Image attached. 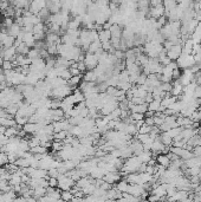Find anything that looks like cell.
I'll return each instance as SVG.
<instances>
[{
  "instance_id": "obj_40",
  "label": "cell",
  "mask_w": 201,
  "mask_h": 202,
  "mask_svg": "<svg viewBox=\"0 0 201 202\" xmlns=\"http://www.w3.org/2000/svg\"><path fill=\"white\" fill-rule=\"evenodd\" d=\"M13 63L12 62H7V60H4V64H3V68L1 69L4 70V71H11V70H13Z\"/></svg>"
},
{
  "instance_id": "obj_48",
  "label": "cell",
  "mask_w": 201,
  "mask_h": 202,
  "mask_svg": "<svg viewBox=\"0 0 201 202\" xmlns=\"http://www.w3.org/2000/svg\"><path fill=\"white\" fill-rule=\"evenodd\" d=\"M161 199H160L157 195H154V194H149V196H148V199H147V201L148 202H157V201H160Z\"/></svg>"
},
{
  "instance_id": "obj_30",
  "label": "cell",
  "mask_w": 201,
  "mask_h": 202,
  "mask_svg": "<svg viewBox=\"0 0 201 202\" xmlns=\"http://www.w3.org/2000/svg\"><path fill=\"white\" fill-rule=\"evenodd\" d=\"M45 28H46L45 24H43V23H39V24H37V25H34V26H33V31H32V33H33V34H38V33H44V32H45Z\"/></svg>"
},
{
  "instance_id": "obj_46",
  "label": "cell",
  "mask_w": 201,
  "mask_h": 202,
  "mask_svg": "<svg viewBox=\"0 0 201 202\" xmlns=\"http://www.w3.org/2000/svg\"><path fill=\"white\" fill-rule=\"evenodd\" d=\"M69 71H70V74H71V77H75V76H80V70L77 69V68H69Z\"/></svg>"
},
{
  "instance_id": "obj_28",
  "label": "cell",
  "mask_w": 201,
  "mask_h": 202,
  "mask_svg": "<svg viewBox=\"0 0 201 202\" xmlns=\"http://www.w3.org/2000/svg\"><path fill=\"white\" fill-rule=\"evenodd\" d=\"M18 133H19V130H18L16 127L6 128L5 136H7L8 138H12V137H14V136H18Z\"/></svg>"
},
{
  "instance_id": "obj_11",
  "label": "cell",
  "mask_w": 201,
  "mask_h": 202,
  "mask_svg": "<svg viewBox=\"0 0 201 202\" xmlns=\"http://www.w3.org/2000/svg\"><path fill=\"white\" fill-rule=\"evenodd\" d=\"M83 80L88 82V83H96L97 82V76H96L95 71H86V72H84Z\"/></svg>"
},
{
  "instance_id": "obj_26",
  "label": "cell",
  "mask_w": 201,
  "mask_h": 202,
  "mask_svg": "<svg viewBox=\"0 0 201 202\" xmlns=\"http://www.w3.org/2000/svg\"><path fill=\"white\" fill-rule=\"evenodd\" d=\"M182 130H183V128L178 127V128H174V129H170L169 131H167V134H168L170 137L174 139V138H176L181 133H182Z\"/></svg>"
},
{
  "instance_id": "obj_33",
  "label": "cell",
  "mask_w": 201,
  "mask_h": 202,
  "mask_svg": "<svg viewBox=\"0 0 201 202\" xmlns=\"http://www.w3.org/2000/svg\"><path fill=\"white\" fill-rule=\"evenodd\" d=\"M152 130H153V127H149L147 124H143L142 127L138 129V134L140 135H149V134L152 133Z\"/></svg>"
},
{
  "instance_id": "obj_23",
  "label": "cell",
  "mask_w": 201,
  "mask_h": 202,
  "mask_svg": "<svg viewBox=\"0 0 201 202\" xmlns=\"http://www.w3.org/2000/svg\"><path fill=\"white\" fill-rule=\"evenodd\" d=\"M30 51V48L26 46L25 43H21L20 45L17 48V54H21V56H27V53Z\"/></svg>"
},
{
  "instance_id": "obj_59",
  "label": "cell",
  "mask_w": 201,
  "mask_h": 202,
  "mask_svg": "<svg viewBox=\"0 0 201 202\" xmlns=\"http://www.w3.org/2000/svg\"><path fill=\"white\" fill-rule=\"evenodd\" d=\"M200 127H201V122H200Z\"/></svg>"
},
{
  "instance_id": "obj_29",
  "label": "cell",
  "mask_w": 201,
  "mask_h": 202,
  "mask_svg": "<svg viewBox=\"0 0 201 202\" xmlns=\"http://www.w3.org/2000/svg\"><path fill=\"white\" fill-rule=\"evenodd\" d=\"M46 51L50 56H56L58 54V51H57V45L56 44H48L46 43Z\"/></svg>"
},
{
  "instance_id": "obj_53",
  "label": "cell",
  "mask_w": 201,
  "mask_h": 202,
  "mask_svg": "<svg viewBox=\"0 0 201 202\" xmlns=\"http://www.w3.org/2000/svg\"><path fill=\"white\" fill-rule=\"evenodd\" d=\"M5 133H6V128L3 127V125H0V136H1V135H5Z\"/></svg>"
},
{
  "instance_id": "obj_3",
  "label": "cell",
  "mask_w": 201,
  "mask_h": 202,
  "mask_svg": "<svg viewBox=\"0 0 201 202\" xmlns=\"http://www.w3.org/2000/svg\"><path fill=\"white\" fill-rule=\"evenodd\" d=\"M46 7V1L45 0H34V1H31L30 3V7H28V11L31 12L32 14L34 16H38V13Z\"/></svg>"
},
{
  "instance_id": "obj_5",
  "label": "cell",
  "mask_w": 201,
  "mask_h": 202,
  "mask_svg": "<svg viewBox=\"0 0 201 202\" xmlns=\"http://www.w3.org/2000/svg\"><path fill=\"white\" fill-rule=\"evenodd\" d=\"M181 54H182V46L181 45H174L170 50L167 51V57L172 62H176L181 57Z\"/></svg>"
},
{
  "instance_id": "obj_15",
  "label": "cell",
  "mask_w": 201,
  "mask_h": 202,
  "mask_svg": "<svg viewBox=\"0 0 201 202\" xmlns=\"http://www.w3.org/2000/svg\"><path fill=\"white\" fill-rule=\"evenodd\" d=\"M100 50H102V43L100 40H96V42L91 43L90 46H89V50H88V52L89 53H92V54H95V53L100 52Z\"/></svg>"
},
{
  "instance_id": "obj_50",
  "label": "cell",
  "mask_w": 201,
  "mask_h": 202,
  "mask_svg": "<svg viewBox=\"0 0 201 202\" xmlns=\"http://www.w3.org/2000/svg\"><path fill=\"white\" fill-rule=\"evenodd\" d=\"M154 101V98H153V95H152V93H147V96H146V97H144V103H146V104H150V103H152V102Z\"/></svg>"
},
{
  "instance_id": "obj_47",
  "label": "cell",
  "mask_w": 201,
  "mask_h": 202,
  "mask_svg": "<svg viewBox=\"0 0 201 202\" xmlns=\"http://www.w3.org/2000/svg\"><path fill=\"white\" fill-rule=\"evenodd\" d=\"M77 69L80 70V73H84V71L86 70V66H85L84 62H77Z\"/></svg>"
},
{
  "instance_id": "obj_45",
  "label": "cell",
  "mask_w": 201,
  "mask_h": 202,
  "mask_svg": "<svg viewBox=\"0 0 201 202\" xmlns=\"http://www.w3.org/2000/svg\"><path fill=\"white\" fill-rule=\"evenodd\" d=\"M100 189H103L104 191H108V190H110L111 188H112V186H111V184H109V183H106V181H103V182H102V184L100 186Z\"/></svg>"
},
{
  "instance_id": "obj_34",
  "label": "cell",
  "mask_w": 201,
  "mask_h": 202,
  "mask_svg": "<svg viewBox=\"0 0 201 202\" xmlns=\"http://www.w3.org/2000/svg\"><path fill=\"white\" fill-rule=\"evenodd\" d=\"M14 121L18 125H20V127H24L27 122H28V118L26 117H21V116H16L14 117Z\"/></svg>"
},
{
  "instance_id": "obj_43",
  "label": "cell",
  "mask_w": 201,
  "mask_h": 202,
  "mask_svg": "<svg viewBox=\"0 0 201 202\" xmlns=\"http://www.w3.org/2000/svg\"><path fill=\"white\" fill-rule=\"evenodd\" d=\"M7 163H8L7 154H5V153H0V164H1V167H3V165H6Z\"/></svg>"
},
{
  "instance_id": "obj_20",
  "label": "cell",
  "mask_w": 201,
  "mask_h": 202,
  "mask_svg": "<svg viewBox=\"0 0 201 202\" xmlns=\"http://www.w3.org/2000/svg\"><path fill=\"white\" fill-rule=\"evenodd\" d=\"M30 153L33 155H44V154H48V149L42 147V145H37L34 148L30 149Z\"/></svg>"
},
{
  "instance_id": "obj_55",
  "label": "cell",
  "mask_w": 201,
  "mask_h": 202,
  "mask_svg": "<svg viewBox=\"0 0 201 202\" xmlns=\"http://www.w3.org/2000/svg\"><path fill=\"white\" fill-rule=\"evenodd\" d=\"M116 202H128V201L126 200V199H124V197H121V199H118Z\"/></svg>"
},
{
  "instance_id": "obj_31",
  "label": "cell",
  "mask_w": 201,
  "mask_h": 202,
  "mask_svg": "<svg viewBox=\"0 0 201 202\" xmlns=\"http://www.w3.org/2000/svg\"><path fill=\"white\" fill-rule=\"evenodd\" d=\"M64 142H62V141H54V142H52V150L53 151H56V153H59V151H62L64 148Z\"/></svg>"
},
{
  "instance_id": "obj_36",
  "label": "cell",
  "mask_w": 201,
  "mask_h": 202,
  "mask_svg": "<svg viewBox=\"0 0 201 202\" xmlns=\"http://www.w3.org/2000/svg\"><path fill=\"white\" fill-rule=\"evenodd\" d=\"M146 82H147V76L144 73H142L141 72V74L138 76V78H137V82H136V85L137 86H142V85H144L146 84Z\"/></svg>"
},
{
  "instance_id": "obj_16",
  "label": "cell",
  "mask_w": 201,
  "mask_h": 202,
  "mask_svg": "<svg viewBox=\"0 0 201 202\" xmlns=\"http://www.w3.org/2000/svg\"><path fill=\"white\" fill-rule=\"evenodd\" d=\"M14 42H16V38L11 37V36H7L6 39H4L3 42L0 43L1 48H12L14 45Z\"/></svg>"
},
{
  "instance_id": "obj_21",
  "label": "cell",
  "mask_w": 201,
  "mask_h": 202,
  "mask_svg": "<svg viewBox=\"0 0 201 202\" xmlns=\"http://www.w3.org/2000/svg\"><path fill=\"white\" fill-rule=\"evenodd\" d=\"M160 108H161V102L153 101L150 104H148V111H152L155 114V112L160 111Z\"/></svg>"
},
{
  "instance_id": "obj_49",
  "label": "cell",
  "mask_w": 201,
  "mask_h": 202,
  "mask_svg": "<svg viewBox=\"0 0 201 202\" xmlns=\"http://www.w3.org/2000/svg\"><path fill=\"white\" fill-rule=\"evenodd\" d=\"M144 124H147L149 127H155L154 125V117H146L144 118Z\"/></svg>"
},
{
  "instance_id": "obj_25",
  "label": "cell",
  "mask_w": 201,
  "mask_h": 202,
  "mask_svg": "<svg viewBox=\"0 0 201 202\" xmlns=\"http://www.w3.org/2000/svg\"><path fill=\"white\" fill-rule=\"evenodd\" d=\"M27 58H30L31 60H36V59L40 58L39 50H37V48H30V51L27 53Z\"/></svg>"
},
{
  "instance_id": "obj_24",
  "label": "cell",
  "mask_w": 201,
  "mask_h": 202,
  "mask_svg": "<svg viewBox=\"0 0 201 202\" xmlns=\"http://www.w3.org/2000/svg\"><path fill=\"white\" fill-rule=\"evenodd\" d=\"M69 136V133L68 131H60V133H56L53 135V141H62L64 142L66 137Z\"/></svg>"
},
{
  "instance_id": "obj_17",
  "label": "cell",
  "mask_w": 201,
  "mask_h": 202,
  "mask_svg": "<svg viewBox=\"0 0 201 202\" xmlns=\"http://www.w3.org/2000/svg\"><path fill=\"white\" fill-rule=\"evenodd\" d=\"M137 157L140 159V161H141L142 163L147 164L149 161L153 159V154H152V151H143L142 154L138 155Z\"/></svg>"
},
{
  "instance_id": "obj_4",
  "label": "cell",
  "mask_w": 201,
  "mask_h": 202,
  "mask_svg": "<svg viewBox=\"0 0 201 202\" xmlns=\"http://www.w3.org/2000/svg\"><path fill=\"white\" fill-rule=\"evenodd\" d=\"M103 181H106V183H109L111 186H114L115 183H118L122 180L121 173L118 171H111V173H106V175L103 176Z\"/></svg>"
},
{
  "instance_id": "obj_58",
  "label": "cell",
  "mask_w": 201,
  "mask_h": 202,
  "mask_svg": "<svg viewBox=\"0 0 201 202\" xmlns=\"http://www.w3.org/2000/svg\"><path fill=\"white\" fill-rule=\"evenodd\" d=\"M0 191H1V186H0Z\"/></svg>"
},
{
  "instance_id": "obj_60",
  "label": "cell",
  "mask_w": 201,
  "mask_h": 202,
  "mask_svg": "<svg viewBox=\"0 0 201 202\" xmlns=\"http://www.w3.org/2000/svg\"><path fill=\"white\" fill-rule=\"evenodd\" d=\"M0 168H1V164H0Z\"/></svg>"
},
{
  "instance_id": "obj_41",
  "label": "cell",
  "mask_w": 201,
  "mask_h": 202,
  "mask_svg": "<svg viewBox=\"0 0 201 202\" xmlns=\"http://www.w3.org/2000/svg\"><path fill=\"white\" fill-rule=\"evenodd\" d=\"M164 123V117H156L154 116V125L155 127H161L162 124Z\"/></svg>"
},
{
  "instance_id": "obj_56",
  "label": "cell",
  "mask_w": 201,
  "mask_h": 202,
  "mask_svg": "<svg viewBox=\"0 0 201 202\" xmlns=\"http://www.w3.org/2000/svg\"><path fill=\"white\" fill-rule=\"evenodd\" d=\"M199 183H200V184H201V174H200V175H199Z\"/></svg>"
},
{
  "instance_id": "obj_1",
  "label": "cell",
  "mask_w": 201,
  "mask_h": 202,
  "mask_svg": "<svg viewBox=\"0 0 201 202\" xmlns=\"http://www.w3.org/2000/svg\"><path fill=\"white\" fill-rule=\"evenodd\" d=\"M74 90L70 88L69 85H65L58 89H53L51 92V96L53 97V99H59V101H63L64 98H66L68 96L72 95Z\"/></svg>"
},
{
  "instance_id": "obj_51",
  "label": "cell",
  "mask_w": 201,
  "mask_h": 202,
  "mask_svg": "<svg viewBox=\"0 0 201 202\" xmlns=\"http://www.w3.org/2000/svg\"><path fill=\"white\" fill-rule=\"evenodd\" d=\"M6 77H5V71L0 68V82H5Z\"/></svg>"
},
{
  "instance_id": "obj_32",
  "label": "cell",
  "mask_w": 201,
  "mask_h": 202,
  "mask_svg": "<svg viewBox=\"0 0 201 202\" xmlns=\"http://www.w3.org/2000/svg\"><path fill=\"white\" fill-rule=\"evenodd\" d=\"M82 190L84 193V195L89 196V195H92V194H94V191L96 190V186L94 183H91V184H88L86 187H84Z\"/></svg>"
},
{
  "instance_id": "obj_27",
  "label": "cell",
  "mask_w": 201,
  "mask_h": 202,
  "mask_svg": "<svg viewBox=\"0 0 201 202\" xmlns=\"http://www.w3.org/2000/svg\"><path fill=\"white\" fill-rule=\"evenodd\" d=\"M128 186H129V183L123 179V180H121L118 183H117L116 188H117V190H120L121 193H127Z\"/></svg>"
},
{
  "instance_id": "obj_2",
  "label": "cell",
  "mask_w": 201,
  "mask_h": 202,
  "mask_svg": "<svg viewBox=\"0 0 201 202\" xmlns=\"http://www.w3.org/2000/svg\"><path fill=\"white\" fill-rule=\"evenodd\" d=\"M84 64L86 66V70L88 71H94V70L98 66V58L96 57V54H92V53L86 52L84 57Z\"/></svg>"
},
{
  "instance_id": "obj_39",
  "label": "cell",
  "mask_w": 201,
  "mask_h": 202,
  "mask_svg": "<svg viewBox=\"0 0 201 202\" xmlns=\"http://www.w3.org/2000/svg\"><path fill=\"white\" fill-rule=\"evenodd\" d=\"M116 60H123L124 59V52L122 50H115V52L112 53Z\"/></svg>"
},
{
  "instance_id": "obj_35",
  "label": "cell",
  "mask_w": 201,
  "mask_h": 202,
  "mask_svg": "<svg viewBox=\"0 0 201 202\" xmlns=\"http://www.w3.org/2000/svg\"><path fill=\"white\" fill-rule=\"evenodd\" d=\"M13 24H14L13 18H4V20H3V27H5L7 30H8Z\"/></svg>"
},
{
  "instance_id": "obj_42",
  "label": "cell",
  "mask_w": 201,
  "mask_h": 202,
  "mask_svg": "<svg viewBox=\"0 0 201 202\" xmlns=\"http://www.w3.org/2000/svg\"><path fill=\"white\" fill-rule=\"evenodd\" d=\"M49 187L50 188H58V180L57 179H52V177H49Z\"/></svg>"
},
{
  "instance_id": "obj_14",
  "label": "cell",
  "mask_w": 201,
  "mask_h": 202,
  "mask_svg": "<svg viewBox=\"0 0 201 202\" xmlns=\"http://www.w3.org/2000/svg\"><path fill=\"white\" fill-rule=\"evenodd\" d=\"M160 141L166 145V147H172V143H173V138L170 137L169 135L167 133H161L160 134Z\"/></svg>"
},
{
  "instance_id": "obj_38",
  "label": "cell",
  "mask_w": 201,
  "mask_h": 202,
  "mask_svg": "<svg viewBox=\"0 0 201 202\" xmlns=\"http://www.w3.org/2000/svg\"><path fill=\"white\" fill-rule=\"evenodd\" d=\"M130 118L134 122H138V121L144 119V115L143 114H130Z\"/></svg>"
},
{
  "instance_id": "obj_57",
  "label": "cell",
  "mask_w": 201,
  "mask_h": 202,
  "mask_svg": "<svg viewBox=\"0 0 201 202\" xmlns=\"http://www.w3.org/2000/svg\"><path fill=\"white\" fill-rule=\"evenodd\" d=\"M1 174H3V168H0V177H1Z\"/></svg>"
},
{
  "instance_id": "obj_52",
  "label": "cell",
  "mask_w": 201,
  "mask_h": 202,
  "mask_svg": "<svg viewBox=\"0 0 201 202\" xmlns=\"http://www.w3.org/2000/svg\"><path fill=\"white\" fill-rule=\"evenodd\" d=\"M13 202H27V201L24 196H19V197H16V199L13 200Z\"/></svg>"
},
{
  "instance_id": "obj_9",
  "label": "cell",
  "mask_w": 201,
  "mask_h": 202,
  "mask_svg": "<svg viewBox=\"0 0 201 202\" xmlns=\"http://www.w3.org/2000/svg\"><path fill=\"white\" fill-rule=\"evenodd\" d=\"M156 161H157V164L161 165V167H163V168H166V169H168V167H169L170 163H172V161L169 159L168 155H163V154L159 155V156L156 157Z\"/></svg>"
},
{
  "instance_id": "obj_8",
  "label": "cell",
  "mask_w": 201,
  "mask_h": 202,
  "mask_svg": "<svg viewBox=\"0 0 201 202\" xmlns=\"http://www.w3.org/2000/svg\"><path fill=\"white\" fill-rule=\"evenodd\" d=\"M23 43L26 44V46L28 48H34L36 45V40H34V37H33V33L32 32H24V38H23Z\"/></svg>"
},
{
  "instance_id": "obj_22",
  "label": "cell",
  "mask_w": 201,
  "mask_h": 202,
  "mask_svg": "<svg viewBox=\"0 0 201 202\" xmlns=\"http://www.w3.org/2000/svg\"><path fill=\"white\" fill-rule=\"evenodd\" d=\"M60 199L64 202H71V200L74 199V195L70 190H62L60 193Z\"/></svg>"
},
{
  "instance_id": "obj_12",
  "label": "cell",
  "mask_w": 201,
  "mask_h": 202,
  "mask_svg": "<svg viewBox=\"0 0 201 202\" xmlns=\"http://www.w3.org/2000/svg\"><path fill=\"white\" fill-rule=\"evenodd\" d=\"M21 32V27L18 25V24H13L12 26L7 30V33H8V36H11V37H13V38H17L18 36H19V33Z\"/></svg>"
},
{
  "instance_id": "obj_13",
  "label": "cell",
  "mask_w": 201,
  "mask_h": 202,
  "mask_svg": "<svg viewBox=\"0 0 201 202\" xmlns=\"http://www.w3.org/2000/svg\"><path fill=\"white\" fill-rule=\"evenodd\" d=\"M98 39L100 42L103 44V43H106V42H110L111 40V33L110 31L108 30H102V31L98 33Z\"/></svg>"
},
{
  "instance_id": "obj_54",
  "label": "cell",
  "mask_w": 201,
  "mask_h": 202,
  "mask_svg": "<svg viewBox=\"0 0 201 202\" xmlns=\"http://www.w3.org/2000/svg\"><path fill=\"white\" fill-rule=\"evenodd\" d=\"M3 64H4V58L1 56V52H0V68H3Z\"/></svg>"
},
{
  "instance_id": "obj_37",
  "label": "cell",
  "mask_w": 201,
  "mask_h": 202,
  "mask_svg": "<svg viewBox=\"0 0 201 202\" xmlns=\"http://www.w3.org/2000/svg\"><path fill=\"white\" fill-rule=\"evenodd\" d=\"M60 175L59 174L58 169H54V168H50V169L48 170V176L49 177H52V179H57L58 176Z\"/></svg>"
},
{
  "instance_id": "obj_6",
  "label": "cell",
  "mask_w": 201,
  "mask_h": 202,
  "mask_svg": "<svg viewBox=\"0 0 201 202\" xmlns=\"http://www.w3.org/2000/svg\"><path fill=\"white\" fill-rule=\"evenodd\" d=\"M1 56H3L4 60L12 62V60H14L17 57V48H14V46L8 48H3V50H1Z\"/></svg>"
},
{
  "instance_id": "obj_44",
  "label": "cell",
  "mask_w": 201,
  "mask_h": 202,
  "mask_svg": "<svg viewBox=\"0 0 201 202\" xmlns=\"http://www.w3.org/2000/svg\"><path fill=\"white\" fill-rule=\"evenodd\" d=\"M8 7H10V3H8V1H6V0L0 1V12H4V11H6Z\"/></svg>"
},
{
  "instance_id": "obj_10",
  "label": "cell",
  "mask_w": 201,
  "mask_h": 202,
  "mask_svg": "<svg viewBox=\"0 0 201 202\" xmlns=\"http://www.w3.org/2000/svg\"><path fill=\"white\" fill-rule=\"evenodd\" d=\"M124 180L127 181L129 184H140V186H141V176H140L138 173L129 174Z\"/></svg>"
},
{
  "instance_id": "obj_18",
  "label": "cell",
  "mask_w": 201,
  "mask_h": 202,
  "mask_svg": "<svg viewBox=\"0 0 201 202\" xmlns=\"http://www.w3.org/2000/svg\"><path fill=\"white\" fill-rule=\"evenodd\" d=\"M18 110H19V105H18V104H10V105L5 109L6 114H7V115H10V116H12V117H16Z\"/></svg>"
},
{
  "instance_id": "obj_7",
  "label": "cell",
  "mask_w": 201,
  "mask_h": 202,
  "mask_svg": "<svg viewBox=\"0 0 201 202\" xmlns=\"http://www.w3.org/2000/svg\"><path fill=\"white\" fill-rule=\"evenodd\" d=\"M46 8L50 11L51 14H57L62 11V1H46Z\"/></svg>"
},
{
  "instance_id": "obj_19",
  "label": "cell",
  "mask_w": 201,
  "mask_h": 202,
  "mask_svg": "<svg viewBox=\"0 0 201 202\" xmlns=\"http://www.w3.org/2000/svg\"><path fill=\"white\" fill-rule=\"evenodd\" d=\"M72 96H74L76 104H78V103H82V102L85 101L84 95H83V92H82L80 89H76V90H74V92H72Z\"/></svg>"
}]
</instances>
